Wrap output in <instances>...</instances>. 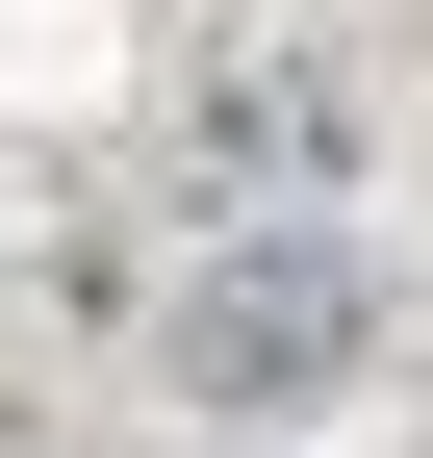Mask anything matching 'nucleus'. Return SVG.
<instances>
[{
	"label": "nucleus",
	"mask_w": 433,
	"mask_h": 458,
	"mask_svg": "<svg viewBox=\"0 0 433 458\" xmlns=\"http://www.w3.org/2000/svg\"><path fill=\"white\" fill-rule=\"evenodd\" d=\"M357 331H383V306H357V255H332V229H255V255H204V280H179V382H204V408H255V433H281V408H332V382H357Z\"/></svg>",
	"instance_id": "obj_1"
}]
</instances>
